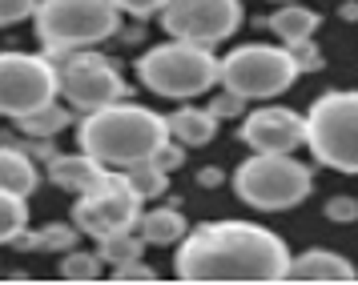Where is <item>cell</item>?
Returning a JSON list of instances; mask_svg holds the SVG:
<instances>
[{"label": "cell", "instance_id": "cell-15", "mask_svg": "<svg viewBox=\"0 0 358 285\" xmlns=\"http://www.w3.org/2000/svg\"><path fill=\"white\" fill-rule=\"evenodd\" d=\"M165 125H169V137L181 141L185 149H206V145L217 137V117H213L210 105H206V109L181 105V109H173L165 117Z\"/></svg>", "mask_w": 358, "mask_h": 285}, {"label": "cell", "instance_id": "cell-16", "mask_svg": "<svg viewBox=\"0 0 358 285\" xmlns=\"http://www.w3.org/2000/svg\"><path fill=\"white\" fill-rule=\"evenodd\" d=\"M262 24L274 32L282 45H298V41H310L314 32L322 29V16L314 13V8H306L302 0H294V4H278Z\"/></svg>", "mask_w": 358, "mask_h": 285}, {"label": "cell", "instance_id": "cell-27", "mask_svg": "<svg viewBox=\"0 0 358 285\" xmlns=\"http://www.w3.org/2000/svg\"><path fill=\"white\" fill-rule=\"evenodd\" d=\"M36 4H41V0H0V29L29 20V16L36 13Z\"/></svg>", "mask_w": 358, "mask_h": 285}, {"label": "cell", "instance_id": "cell-10", "mask_svg": "<svg viewBox=\"0 0 358 285\" xmlns=\"http://www.w3.org/2000/svg\"><path fill=\"white\" fill-rule=\"evenodd\" d=\"M61 93L52 57L36 52H0V117L20 121L29 112L52 105Z\"/></svg>", "mask_w": 358, "mask_h": 285}, {"label": "cell", "instance_id": "cell-3", "mask_svg": "<svg viewBox=\"0 0 358 285\" xmlns=\"http://www.w3.org/2000/svg\"><path fill=\"white\" fill-rule=\"evenodd\" d=\"M137 80L153 96L165 101H194L210 93L213 85H222V61L213 57V48L189 45V41H165L141 52L137 61Z\"/></svg>", "mask_w": 358, "mask_h": 285}, {"label": "cell", "instance_id": "cell-28", "mask_svg": "<svg viewBox=\"0 0 358 285\" xmlns=\"http://www.w3.org/2000/svg\"><path fill=\"white\" fill-rule=\"evenodd\" d=\"M210 109H213L217 121H234V117H242L245 112V101L238 93H222V96H213L210 101Z\"/></svg>", "mask_w": 358, "mask_h": 285}, {"label": "cell", "instance_id": "cell-17", "mask_svg": "<svg viewBox=\"0 0 358 285\" xmlns=\"http://www.w3.org/2000/svg\"><path fill=\"white\" fill-rule=\"evenodd\" d=\"M137 233L157 245V249H169V245H181L185 233H189V221L178 205H157V209H145L141 221H137Z\"/></svg>", "mask_w": 358, "mask_h": 285}, {"label": "cell", "instance_id": "cell-22", "mask_svg": "<svg viewBox=\"0 0 358 285\" xmlns=\"http://www.w3.org/2000/svg\"><path fill=\"white\" fill-rule=\"evenodd\" d=\"M121 173L129 177V185L141 193L145 201H157V197H165V193H169V173H165V169H157V165H153L149 157H145V161H133V165H125Z\"/></svg>", "mask_w": 358, "mask_h": 285}, {"label": "cell", "instance_id": "cell-8", "mask_svg": "<svg viewBox=\"0 0 358 285\" xmlns=\"http://www.w3.org/2000/svg\"><path fill=\"white\" fill-rule=\"evenodd\" d=\"M141 205H145V197L129 185V177L121 169H109L93 189L77 197L73 221H77L85 238L101 241V238H113V233H125V229H137L141 213H145Z\"/></svg>", "mask_w": 358, "mask_h": 285}, {"label": "cell", "instance_id": "cell-23", "mask_svg": "<svg viewBox=\"0 0 358 285\" xmlns=\"http://www.w3.org/2000/svg\"><path fill=\"white\" fill-rule=\"evenodd\" d=\"M101 254H85V249H69V254H61V265H57V273L65 277V282H97L101 277Z\"/></svg>", "mask_w": 358, "mask_h": 285}, {"label": "cell", "instance_id": "cell-34", "mask_svg": "<svg viewBox=\"0 0 358 285\" xmlns=\"http://www.w3.org/2000/svg\"><path fill=\"white\" fill-rule=\"evenodd\" d=\"M274 4H294V0H274Z\"/></svg>", "mask_w": 358, "mask_h": 285}, {"label": "cell", "instance_id": "cell-7", "mask_svg": "<svg viewBox=\"0 0 358 285\" xmlns=\"http://www.w3.org/2000/svg\"><path fill=\"white\" fill-rule=\"evenodd\" d=\"M298 77L302 68L286 45H238L222 57V89L242 101H274Z\"/></svg>", "mask_w": 358, "mask_h": 285}, {"label": "cell", "instance_id": "cell-20", "mask_svg": "<svg viewBox=\"0 0 358 285\" xmlns=\"http://www.w3.org/2000/svg\"><path fill=\"white\" fill-rule=\"evenodd\" d=\"M24 229H29V197L0 189V245H13Z\"/></svg>", "mask_w": 358, "mask_h": 285}, {"label": "cell", "instance_id": "cell-29", "mask_svg": "<svg viewBox=\"0 0 358 285\" xmlns=\"http://www.w3.org/2000/svg\"><path fill=\"white\" fill-rule=\"evenodd\" d=\"M113 282H157V273L149 270L145 261H125V265H113Z\"/></svg>", "mask_w": 358, "mask_h": 285}, {"label": "cell", "instance_id": "cell-11", "mask_svg": "<svg viewBox=\"0 0 358 285\" xmlns=\"http://www.w3.org/2000/svg\"><path fill=\"white\" fill-rule=\"evenodd\" d=\"M162 29L173 41L213 48L242 29V0H169L162 8Z\"/></svg>", "mask_w": 358, "mask_h": 285}, {"label": "cell", "instance_id": "cell-14", "mask_svg": "<svg viewBox=\"0 0 358 285\" xmlns=\"http://www.w3.org/2000/svg\"><path fill=\"white\" fill-rule=\"evenodd\" d=\"M358 270L350 257L334 254V249H306L290 261V277L286 282H355Z\"/></svg>", "mask_w": 358, "mask_h": 285}, {"label": "cell", "instance_id": "cell-19", "mask_svg": "<svg viewBox=\"0 0 358 285\" xmlns=\"http://www.w3.org/2000/svg\"><path fill=\"white\" fill-rule=\"evenodd\" d=\"M69 125H73V112H69L65 105H57V101L17 121V129L29 137V141H52V137H57V133H65Z\"/></svg>", "mask_w": 358, "mask_h": 285}, {"label": "cell", "instance_id": "cell-24", "mask_svg": "<svg viewBox=\"0 0 358 285\" xmlns=\"http://www.w3.org/2000/svg\"><path fill=\"white\" fill-rule=\"evenodd\" d=\"M85 233L77 229V221H52L41 229V249H52V254H69V249H77V241Z\"/></svg>", "mask_w": 358, "mask_h": 285}, {"label": "cell", "instance_id": "cell-1", "mask_svg": "<svg viewBox=\"0 0 358 285\" xmlns=\"http://www.w3.org/2000/svg\"><path fill=\"white\" fill-rule=\"evenodd\" d=\"M286 241L254 221H201L173 254L181 282H286Z\"/></svg>", "mask_w": 358, "mask_h": 285}, {"label": "cell", "instance_id": "cell-4", "mask_svg": "<svg viewBox=\"0 0 358 285\" xmlns=\"http://www.w3.org/2000/svg\"><path fill=\"white\" fill-rule=\"evenodd\" d=\"M234 193L258 213H286L314 193V169L294 153H250L234 169Z\"/></svg>", "mask_w": 358, "mask_h": 285}, {"label": "cell", "instance_id": "cell-32", "mask_svg": "<svg viewBox=\"0 0 358 285\" xmlns=\"http://www.w3.org/2000/svg\"><path fill=\"white\" fill-rule=\"evenodd\" d=\"M222 181H226V173H222L217 165H210V169H201V173H197V185H201V189H217Z\"/></svg>", "mask_w": 358, "mask_h": 285}, {"label": "cell", "instance_id": "cell-2", "mask_svg": "<svg viewBox=\"0 0 358 285\" xmlns=\"http://www.w3.org/2000/svg\"><path fill=\"white\" fill-rule=\"evenodd\" d=\"M77 141L85 153H93L101 165L109 169H125L133 161H145L157 153V145L169 141V125L162 112L145 109V105H125L113 101L105 109L85 112L77 125Z\"/></svg>", "mask_w": 358, "mask_h": 285}, {"label": "cell", "instance_id": "cell-18", "mask_svg": "<svg viewBox=\"0 0 358 285\" xmlns=\"http://www.w3.org/2000/svg\"><path fill=\"white\" fill-rule=\"evenodd\" d=\"M41 185V169L36 161L17 149V145H0V189H13L20 197H33Z\"/></svg>", "mask_w": 358, "mask_h": 285}, {"label": "cell", "instance_id": "cell-25", "mask_svg": "<svg viewBox=\"0 0 358 285\" xmlns=\"http://www.w3.org/2000/svg\"><path fill=\"white\" fill-rule=\"evenodd\" d=\"M185 153H189V149H185L181 141H173V137H169V141L157 145V153H153L149 161H153L157 169H165V173H178L181 165H185Z\"/></svg>", "mask_w": 358, "mask_h": 285}, {"label": "cell", "instance_id": "cell-5", "mask_svg": "<svg viewBox=\"0 0 358 285\" xmlns=\"http://www.w3.org/2000/svg\"><path fill=\"white\" fill-rule=\"evenodd\" d=\"M36 41L49 57H65L73 48H93L117 36L121 8L113 0H41L33 13Z\"/></svg>", "mask_w": 358, "mask_h": 285}, {"label": "cell", "instance_id": "cell-21", "mask_svg": "<svg viewBox=\"0 0 358 285\" xmlns=\"http://www.w3.org/2000/svg\"><path fill=\"white\" fill-rule=\"evenodd\" d=\"M149 241L137 233V229H125V233H113V238H101L97 241V254L105 265H125V261H137L145 254Z\"/></svg>", "mask_w": 358, "mask_h": 285}, {"label": "cell", "instance_id": "cell-6", "mask_svg": "<svg viewBox=\"0 0 358 285\" xmlns=\"http://www.w3.org/2000/svg\"><path fill=\"white\" fill-rule=\"evenodd\" d=\"M306 145L318 165L358 177V89H334L310 105Z\"/></svg>", "mask_w": 358, "mask_h": 285}, {"label": "cell", "instance_id": "cell-33", "mask_svg": "<svg viewBox=\"0 0 358 285\" xmlns=\"http://www.w3.org/2000/svg\"><path fill=\"white\" fill-rule=\"evenodd\" d=\"M342 20H358V0H346L342 4Z\"/></svg>", "mask_w": 358, "mask_h": 285}, {"label": "cell", "instance_id": "cell-31", "mask_svg": "<svg viewBox=\"0 0 358 285\" xmlns=\"http://www.w3.org/2000/svg\"><path fill=\"white\" fill-rule=\"evenodd\" d=\"M294 52V61H298V68L302 73H314L318 64H322V57H318V48H314V41H298V45H286Z\"/></svg>", "mask_w": 358, "mask_h": 285}, {"label": "cell", "instance_id": "cell-9", "mask_svg": "<svg viewBox=\"0 0 358 285\" xmlns=\"http://www.w3.org/2000/svg\"><path fill=\"white\" fill-rule=\"evenodd\" d=\"M57 64V85H61V96L77 112H93V109H105L113 101H125L129 85L121 77L109 57H101L93 48H73L65 57H52Z\"/></svg>", "mask_w": 358, "mask_h": 285}, {"label": "cell", "instance_id": "cell-13", "mask_svg": "<svg viewBox=\"0 0 358 285\" xmlns=\"http://www.w3.org/2000/svg\"><path fill=\"white\" fill-rule=\"evenodd\" d=\"M49 181L57 185V189L73 193V197H81V193H89L93 185H97L101 177L109 173V165H101L93 153H57V157H49Z\"/></svg>", "mask_w": 358, "mask_h": 285}, {"label": "cell", "instance_id": "cell-30", "mask_svg": "<svg viewBox=\"0 0 358 285\" xmlns=\"http://www.w3.org/2000/svg\"><path fill=\"white\" fill-rule=\"evenodd\" d=\"M121 13L137 16V20H145V16H162V8L169 4V0H113Z\"/></svg>", "mask_w": 358, "mask_h": 285}, {"label": "cell", "instance_id": "cell-12", "mask_svg": "<svg viewBox=\"0 0 358 285\" xmlns=\"http://www.w3.org/2000/svg\"><path fill=\"white\" fill-rule=\"evenodd\" d=\"M242 145L250 153H294L306 145V117L282 105H262L242 121Z\"/></svg>", "mask_w": 358, "mask_h": 285}, {"label": "cell", "instance_id": "cell-26", "mask_svg": "<svg viewBox=\"0 0 358 285\" xmlns=\"http://www.w3.org/2000/svg\"><path fill=\"white\" fill-rule=\"evenodd\" d=\"M326 213V221H334V225H355L358 221V197H330L322 205Z\"/></svg>", "mask_w": 358, "mask_h": 285}]
</instances>
